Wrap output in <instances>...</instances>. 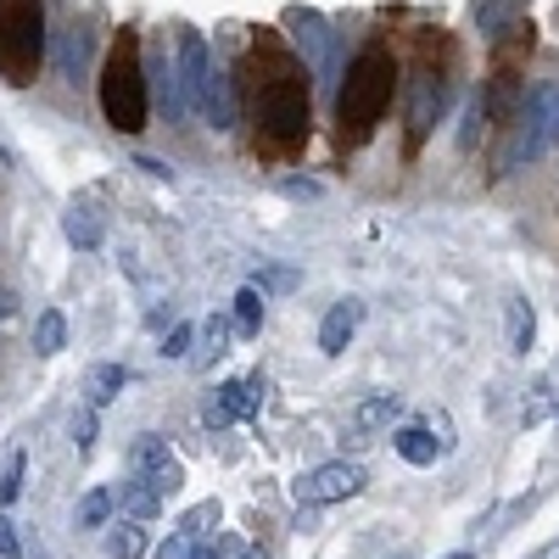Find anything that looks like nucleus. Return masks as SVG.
I'll return each mask as SVG.
<instances>
[{"label": "nucleus", "mask_w": 559, "mask_h": 559, "mask_svg": "<svg viewBox=\"0 0 559 559\" xmlns=\"http://www.w3.org/2000/svg\"><path fill=\"white\" fill-rule=\"evenodd\" d=\"M392 57L381 51V45H369V51H358V62L347 68V84H342V96H336V118H342V140H369V129L381 123L386 102H392Z\"/></svg>", "instance_id": "obj_1"}, {"label": "nucleus", "mask_w": 559, "mask_h": 559, "mask_svg": "<svg viewBox=\"0 0 559 559\" xmlns=\"http://www.w3.org/2000/svg\"><path fill=\"white\" fill-rule=\"evenodd\" d=\"M179 84L191 118H202L207 129H236V96H229V79L218 73L202 34H179Z\"/></svg>", "instance_id": "obj_2"}, {"label": "nucleus", "mask_w": 559, "mask_h": 559, "mask_svg": "<svg viewBox=\"0 0 559 559\" xmlns=\"http://www.w3.org/2000/svg\"><path fill=\"white\" fill-rule=\"evenodd\" d=\"M102 112L118 134L146 129V68H140V45L134 34H118V45L102 62Z\"/></svg>", "instance_id": "obj_3"}, {"label": "nucleus", "mask_w": 559, "mask_h": 559, "mask_svg": "<svg viewBox=\"0 0 559 559\" xmlns=\"http://www.w3.org/2000/svg\"><path fill=\"white\" fill-rule=\"evenodd\" d=\"M258 123L280 152H292V146L308 140L313 112H308V84H302L297 68H286V62L269 68V79L258 84Z\"/></svg>", "instance_id": "obj_4"}, {"label": "nucleus", "mask_w": 559, "mask_h": 559, "mask_svg": "<svg viewBox=\"0 0 559 559\" xmlns=\"http://www.w3.org/2000/svg\"><path fill=\"white\" fill-rule=\"evenodd\" d=\"M45 62V7L39 0H0V79L34 84Z\"/></svg>", "instance_id": "obj_5"}, {"label": "nucleus", "mask_w": 559, "mask_h": 559, "mask_svg": "<svg viewBox=\"0 0 559 559\" xmlns=\"http://www.w3.org/2000/svg\"><path fill=\"white\" fill-rule=\"evenodd\" d=\"M554 102H559V84H537L532 96H526L521 118L509 123V129H515V134H509V152L498 157V168H503V174H509V168L537 163L543 152H554Z\"/></svg>", "instance_id": "obj_6"}, {"label": "nucleus", "mask_w": 559, "mask_h": 559, "mask_svg": "<svg viewBox=\"0 0 559 559\" xmlns=\"http://www.w3.org/2000/svg\"><path fill=\"white\" fill-rule=\"evenodd\" d=\"M364 487H369L364 464H353V459H331V464H319V471L297 476V481H292V498H297L302 509H324V503H347V498H358Z\"/></svg>", "instance_id": "obj_7"}, {"label": "nucleus", "mask_w": 559, "mask_h": 559, "mask_svg": "<svg viewBox=\"0 0 559 559\" xmlns=\"http://www.w3.org/2000/svg\"><path fill=\"white\" fill-rule=\"evenodd\" d=\"M129 476H146V481L168 498V492L185 487V464L174 459V448H168L157 431H140V437L129 442Z\"/></svg>", "instance_id": "obj_8"}, {"label": "nucleus", "mask_w": 559, "mask_h": 559, "mask_svg": "<svg viewBox=\"0 0 559 559\" xmlns=\"http://www.w3.org/2000/svg\"><path fill=\"white\" fill-rule=\"evenodd\" d=\"M263 369H252V376H241V381H224L213 397H207V408H202V419L218 431V426H236V419H247V414H258L263 408Z\"/></svg>", "instance_id": "obj_9"}, {"label": "nucleus", "mask_w": 559, "mask_h": 559, "mask_svg": "<svg viewBox=\"0 0 559 559\" xmlns=\"http://www.w3.org/2000/svg\"><path fill=\"white\" fill-rule=\"evenodd\" d=\"M442 107H448V84H442V73L414 68V79H408V146H419V140L437 129Z\"/></svg>", "instance_id": "obj_10"}, {"label": "nucleus", "mask_w": 559, "mask_h": 559, "mask_svg": "<svg viewBox=\"0 0 559 559\" xmlns=\"http://www.w3.org/2000/svg\"><path fill=\"white\" fill-rule=\"evenodd\" d=\"M62 236H68L79 252H96V247H102L107 218H102L96 197H73V202H68V213H62Z\"/></svg>", "instance_id": "obj_11"}, {"label": "nucleus", "mask_w": 559, "mask_h": 559, "mask_svg": "<svg viewBox=\"0 0 559 559\" xmlns=\"http://www.w3.org/2000/svg\"><path fill=\"white\" fill-rule=\"evenodd\" d=\"M358 313H364V308H358L353 297H342L331 313H324V324H319V353H324V358H342V353H347V342H353V331H358Z\"/></svg>", "instance_id": "obj_12"}, {"label": "nucleus", "mask_w": 559, "mask_h": 559, "mask_svg": "<svg viewBox=\"0 0 559 559\" xmlns=\"http://www.w3.org/2000/svg\"><path fill=\"white\" fill-rule=\"evenodd\" d=\"M397 414H403V397H397V392H381V397H364V403L353 408V442H364V437H376L381 426H392Z\"/></svg>", "instance_id": "obj_13"}, {"label": "nucleus", "mask_w": 559, "mask_h": 559, "mask_svg": "<svg viewBox=\"0 0 559 559\" xmlns=\"http://www.w3.org/2000/svg\"><path fill=\"white\" fill-rule=\"evenodd\" d=\"M286 23L297 28V45H308L313 73L331 68V28H324V17H319V12H286Z\"/></svg>", "instance_id": "obj_14"}, {"label": "nucleus", "mask_w": 559, "mask_h": 559, "mask_svg": "<svg viewBox=\"0 0 559 559\" xmlns=\"http://www.w3.org/2000/svg\"><path fill=\"white\" fill-rule=\"evenodd\" d=\"M532 342H537V313H532V302H526V297H509V308H503V347H509V353H532Z\"/></svg>", "instance_id": "obj_15"}, {"label": "nucleus", "mask_w": 559, "mask_h": 559, "mask_svg": "<svg viewBox=\"0 0 559 559\" xmlns=\"http://www.w3.org/2000/svg\"><path fill=\"white\" fill-rule=\"evenodd\" d=\"M123 386H129V369H123V364H96V369L84 376V403H90V408H107Z\"/></svg>", "instance_id": "obj_16"}, {"label": "nucleus", "mask_w": 559, "mask_h": 559, "mask_svg": "<svg viewBox=\"0 0 559 559\" xmlns=\"http://www.w3.org/2000/svg\"><path fill=\"white\" fill-rule=\"evenodd\" d=\"M112 498H118V503L129 509V521H152L157 509H163V492H157V487H152L146 476H129V481H123V487H118Z\"/></svg>", "instance_id": "obj_17"}, {"label": "nucleus", "mask_w": 559, "mask_h": 559, "mask_svg": "<svg viewBox=\"0 0 559 559\" xmlns=\"http://www.w3.org/2000/svg\"><path fill=\"white\" fill-rule=\"evenodd\" d=\"M392 448H397L403 464H437V459H442V448H437V437H431L426 426H403V431L392 437Z\"/></svg>", "instance_id": "obj_18"}, {"label": "nucleus", "mask_w": 559, "mask_h": 559, "mask_svg": "<svg viewBox=\"0 0 559 559\" xmlns=\"http://www.w3.org/2000/svg\"><path fill=\"white\" fill-rule=\"evenodd\" d=\"M62 342H68V319H62L57 308H45V313L34 319V353H39V358H57Z\"/></svg>", "instance_id": "obj_19"}, {"label": "nucleus", "mask_w": 559, "mask_h": 559, "mask_svg": "<svg viewBox=\"0 0 559 559\" xmlns=\"http://www.w3.org/2000/svg\"><path fill=\"white\" fill-rule=\"evenodd\" d=\"M476 23H481V34H503L509 28V17H521L526 12V0H476Z\"/></svg>", "instance_id": "obj_20"}, {"label": "nucleus", "mask_w": 559, "mask_h": 559, "mask_svg": "<svg viewBox=\"0 0 559 559\" xmlns=\"http://www.w3.org/2000/svg\"><path fill=\"white\" fill-rule=\"evenodd\" d=\"M112 503H118V498H112L107 487H90V492L79 498V509H73V521H79L84 532H96V526H107V515H112Z\"/></svg>", "instance_id": "obj_21"}, {"label": "nucleus", "mask_w": 559, "mask_h": 559, "mask_svg": "<svg viewBox=\"0 0 559 559\" xmlns=\"http://www.w3.org/2000/svg\"><path fill=\"white\" fill-rule=\"evenodd\" d=\"M263 302H269V297H263L258 286H241V292H236V331H241V336H258V331H263Z\"/></svg>", "instance_id": "obj_22"}, {"label": "nucleus", "mask_w": 559, "mask_h": 559, "mask_svg": "<svg viewBox=\"0 0 559 559\" xmlns=\"http://www.w3.org/2000/svg\"><path fill=\"white\" fill-rule=\"evenodd\" d=\"M107 554H112V559H140V554H146V532H140L134 521L112 526V532H107Z\"/></svg>", "instance_id": "obj_23"}, {"label": "nucleus", "mask_w": 559, "mask_h": 559, "mask_svg": "<svg viewBox=\"0 0 559 559\" xmlns=\"http://www.w3.org/2000/svg\"><path fill=\"white\" fill-rule=\"evenodd\" d=\"M213 548H207V537L202 532H174L163 548H157V559H207Z\"/></svg>", "instance_id": "obj_24"}, {"label": "nucleus", "mask_w": 559, "mask_h": 559, "mask_svg": "<svg viewBox=\"0 0 559 559\" xmlns=\"http://www.w3.org/2000/svg\"><path fill=\"white\" fill-rule=\"evenodd\" d=\"M218 526V498H202V503H191V509H185V515H179V532H213Z\"/></svg>", "instance_id": "obj_25"}, {"label": "nucleus", "mask_w": 559, "mask_h": 559, "mask_svg": "<svg viewBox=\"0 0 559 559\" xmlns=\"http://www.w3.org/2000/svg\"><path fill=\"white\" fill-rule=\"evenodd\" d=\"M23 471H28V459L12 453V459H7V471H0V509L17 503V492H23Z\"/></svg>", "instance_id": "obj_26"}, {"label": "nucleus", "mask_w": 559, "mask_h": 559, "mask_svg": "<svg viewBox=\"0 0 559 559\" xmlns=\"http://www.w3.org/2000/svg\"><path fill=\"white\" fill-rule=\"evenodd\" d=\"M202 342H207V358H224V353H229V319H224V313H213V319L202 324Z\"/></svg>", "instance_id": "obj_27"}, {"label": "nucleus", "mask_w": 559, "mask_h": 559, "mask_svg": "<svg viewBox=\"0 0 559 559\" xmlns=\"http://www.w3.org/2000/svg\"><path fill=\"white\" fill-rule=\"evenodd\" d=\"M73 448H79V453L96 448V408H90V403L73 414Z\"/></svg>", "instance_id": "obj_28"}, {"label": "nucleus", "mask_w": 559, "mask_h": 559, "mask_svg": "<svg viewBox=\"0 0 559 559\" xmlns=\"http://www.w3.org/2000/svg\"><path fill=\"white\" fill-rule=\"evenodd\" d=\"M426 431L437 437V448H442V459H448V453L459 448V437H453V419H448L442 408H437V414H426Z\"/></svg>", "instance_id": "obj_29"}, {"label": "nucleus", "mask_w": 559, "mask_h": 559, "mask_svg": "<svg viewBox=\"0 0 559 559\" xmlns=\"http://www.w3.org/2000/svg\"><path fill=\"white\" fill-rule=\"evenodd\" d=\"M191 336H197L191 324H174V331L163 336V347H157V353H163V358H185V353H191Z\"/></svg>", "instance_id": "obj_30"}, {"label": "nucleus", "mask_w": 559, "mask_h": 559, "mask_svg": "<svg viewBox=\"0 0 559 559\" xmlns=\"http://www.w3.org/2000/svg\"><path fill=\"white\" fill-rule=\"evenodd\" d=\"M252 286H258V292H292V286H297V274H292V269H263Z\"/></svg>", "instance_id": "obj_31"}, {"label": "nucleus", "mask_w": 559, "mask_h": 559, "mask_svg": "<svg viewBox=\"0 0 559 559\" xmlns=\"http://www.w3.org/2000/svg\"><path fill=\"white\" fill-rule=\"evenodd\" d=\"M17 554H23V537H17V526L7 515H0V559H17Z\"/></svg>", "instance_id": "obj_32"}, {"label": "nucleus", "mask_w": 559, "mask_h": 559, "mask_svg": "<svg viewBox=\"0 0 559 559\" xmlns=\"http://www.w3.org/2000/svg\"><path fill=\"white\" fill-rule=\"evenodd\" d=\"M247 554H252V548H247L241 537H218V548H213L207 559H247Z\"/></svg>", "instance_id": "obj_33"}, {"label": "nucleus", "mask_w": 559, "mask_h": 559, "mask_svg": "<svg viewBox=\"0 0 559 559\" xmlns=\"http://www.w3.org/2000/svg\"><path fill=\"white\" fill-rule=\"evenodd\" d=\"M280 191H286V197H308V202H313V197H319V185H313V179H280Z\"/></svg>", "instance_id": "obj_34"}, {"label": "nucleus", "mask_w": 559, "mask_h": 559, "mask_svg": "<svg viewBox=\"0 0 559 559\" xmlns=\"http://www.w3.org/2000/svg\"><path fill=\"white\" fill-rule=\"evenodd\" d=\"M134 168H146L152 179H174V168H168V163H157V157H134Z\"/></svg>", "instance_id": "obj_35"}, {"label": "nucleus", "mask_w": 559, "mask_h": 559, "mask_svg": "<svg viewBox=\"0 0 559 559\" xmlns=\"http://www.w3.org/2000/svg\"><path fill=\"white\" fill-rule=\"evenodd\" d=\"M12 313H17V292H12V286H0V324H7Z\"/></svg>", "instance_id": "obj_36"}, {"label": "nucleus", "mask_w": 559, "mask_h": 559, "mask_svg": "<svg viewBox=\"0 0 559 559\" xmlns=\"http://www.w3.org/2000/svg\"><path fill=\"white\" fill-rule=\"evenodd\" d=\"M554 146H559V102H554Z\"/></svg>", "instance_id": "obj_37"}, {"label": "nucleus", "mask_w": 559, "mask_h": 559, "mask_svg": "<svg viewBox=\"0 0 559 559\" xmlns=\"http://www.w3.org/2000/svg\"><path fill=\"white\" fill-rule=\"evenodd\" d=\"M442 559H471V548H459V554H442Z\"/></svg>", "instance_id": "obj_38"}, {"label": "nucleus", "mask_w": 559, "mask_h": 559, "mask_svg": "<svg viewBox=\"0 0 559 559\" xmlns=\"http://www.w3.org/2000/svg\"><path fill=\"white\" fill-rule=\"evenodd\" d=\"M548 559H559V548H554V554H548Z\"/></svg>", "instance_id": "obj_39"}, {"label": "nucleus", "mask_w": 559, "mask_h": 559, "mask_svg": "<svg viewBox=\"0 0 559 559\" xmlns=\"http://www.w3.org/2000/svg\"><path fill=\"white\" fill-rule=\"evenodd\" d=\"M247 559H263V554H247Z\"/></svg>", "instance_id": "obj_40"}]
</instances>
